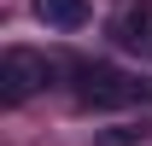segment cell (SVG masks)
I'll return each mask as SVG.
<instances>
[{
  "label": "cell",
  "instance_id": "1",
  "mask_svg": "<svg viewBox=\"0 0 152 146\" xmlns=\"http://www.w3.org/2000/svg\"><path fill=\"white\" fill-rule=\"evenodd\" d=\"M152 82L123 76L117 64H76V105L82 111H117V105H146Z\"/></svg>",
  "mask_w": 152,
  "mask_h": 146
},
{
  "label": "cell",
  "instance_id": "2",
  "mask_svg": "<svg viewBox=\"0 0 152 146\" xmlns=\"http://www.w3.org/2000/svg\"><path fill=\"white\" fill-rule=\"evenodd\" d=\"M58 64L35 47H6L0 53V99L6 105H23V99H35L41 88H53Z\"/></svg>",
  "mask_w": 152,
  "mask_h": 146
},
{
  "label": "cell",
  "instance_id": "3",
  "mask_svg": "<svg viewBox=\"0 0 152 146\" xmlns=\"http://www.w3.org/2000/svg\"><path fill=\"white\" fill-rule=\"evenodd\" d=\"M117 41L152 64V6H134V12H123V18H117Z\"/></svg>",
  "mask_w": 152,
  "mask_h": 146
},
{
  "label": "cell",
  "instance_id": "4",
  "mask_svg": "<svg viewBox=\"0 0 152 146\" xmlns=\"http://www.w3.org/2000/svg\"><path fill=\"white\" fill-rule=\"evenodd\" d=\"M35 18L53 29H82L88 23V0H35Z\"/></svg>",
  "mask_w": 152,
  "mask_h": 146
},
{
  "label": "cell",
  "instance_id": "5",
  "mask_svg": "<svg viewBox=\"0 0 152 146\" xmlns=\"http://www.w3.org/2000/svg\"><path fill=\"white\" fill-rule=\"evenodd\" d=\"M134 140H146V128H105L99 134V146H134Z\"/></svg>",
  "mask_w": 152,
  "mask_h": 146
}]
</instances>
